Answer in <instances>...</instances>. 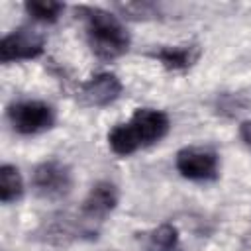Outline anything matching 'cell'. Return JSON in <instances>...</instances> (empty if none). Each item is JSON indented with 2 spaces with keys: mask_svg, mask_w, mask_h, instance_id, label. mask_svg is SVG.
Returning <instances> with one entry per match:
<instances>
[{
  "mask_svg": "<svg viewBox=\"0 0 251 251\" xmlns=\"http://www.w3.org/2000/svg\"><path fill=\"white\" fill-rule=\"evenodd\" d=\"M84 24V35L90 51L102 61L120 59L131 45L129 31L122 24L118 16L104 8L96 6H80L76 8Z\"/></svg>",
  "mask_w": 251,
  "mask_h": 251,
  "instance_id": "obj_1",
  "label": "cell"
},
{
  "mask_svg": "<svg viewBox=\"0 0 251 251\" xmlns=\"http://www.w3.org/2000/svg\"><path fill=\"white\" fill-rule=\"evenodd\" d=\"M6 118L16 133L27 137L49 131L57 122L55 108L35 98H24L12 102L6 110Z\"/></svg>",
  "mask_w": 251,
  "mask_h": 251,
  "instance_id": "obj_2",
  "label": "cell"
},
{
  "mask_svg": "<svg viewBox=\"0 0 251 251\" xmlns=\"http://www.w3.org/2000/svg\"><path fill=\"white\" fill-rule=\"evenodd\" d=\"M175 167L186 180L212 182L220 176V155L204 145H188L176 153Z\"/></svg>",
  "mask_w": 251,
  "mask_h": 251,
  "instance_id": "obj_3",
  "label": "cell"
},
{
  "mask_svg": "<svg viewBox=\"0 0 251 251\" xmlns=\"http://www.w3.org/2000/svg\"><path fill=\"white\" fill-rule=\"evenodd\" d=\"M33 192L43 200H63L73 188V173L69 165L59 159H47L39 163L31 173Z\"/></svg>",
  "mask_w": 251,
  "mask_h": 251,
  "instance_id": "obj_4",
  "label": "cell"
},
{
  "mask_svg": "<svg viewBox=\"0 0 251 251\" xmlns=\"http://www.w3.org/2000/svg\"><path fill=\"white\" fill-rule=\"evenodd\" d=\"M45 51V35L29 25H22L6 33L0 41V61L4 65L31 61Z\"/></svg>",
  "mask_w": 251,
  "mask_h": 251,
  "instance_id": "obj_5",
  "label": "cell"
},
{
  "mask_svg": "<svg viewBox=\"0 0 251 251\" xmlns=\"http://www.w3.org/2000/svg\"><path fill=\"white\" fill-rule=\"evenodd\" d=\"M126 124H127L139 149L159 143L161 139L167 137V133L171 129L169 116L157 108H135L131 118Z\"/></svg>",
  "mask_w": 251,
  "mask_h": 251,
  "instance_id": "obj_6",
  "label": "cell"
},
{
  "mask_svg": "<svg viewBox=\"0 0 251 251\" xmlns=\"http://www.w3.org/2000/svg\"><path fill=\"white\" fill-rule=\"evenodd\" d=\"M124 84L114 73H96L78 84V100L88 108H106L122 96Z\"/></svg>",
  "mask_w": 251,
  "mask_h": 251,
  "instance_id": "obj_7",
  "label": "cell"
},
{
  "mask_svg": "<svg viewBox=\"0 0 251 251\" xmlns=\"http://www.w3.org/2000/svg\"><path fill=\"white\" fill-rule=\"evenodd\" d=\"M118 202H120L118 186L110 180H98L84 196L80 206V216L84 222H100L116 210Z\"/></svg>",
  "mask_w": 251,
  "mask_h": 251,
  "instance_id": "obj_8",
  "label": "cell"
},
{
  "mask_svg": "<svg viewBox=\"0 0 251 251\" xmlns=\"http://www.w3.org/2000/svg\"><path fill=\"white\" fill-rule=\"evenodd\" d=\"M153 59L161 63L167 71H186L190 69L198 57H200V47L196 43H182V45H163L151 53Z\"/></svg>",
  "mask_w": 251,
  "mask_h": 251,
  "instance_id": "obj_9",
  "label": "cell"
},
{
  "mask_svg": "<svg viewBox=\"0 0 251 251\" xmlns=\"http://www.w3.org/2000/svg\"><path fill=\"white\" fill-rule=\"evenodd\" d=\"M141 243L145 251H178L180 233L173 224H161L149 231L141 233Z\"/></svg>",
  "mask_w": 251,
  "mask_h": 251,
  "instance_id": "obj_10",
  "label": "cell"
},
{
  "mask_svg": "<svg viewBox=\"0 0 251 251\" xmlns=\"http://www.w3.org/2000/svg\"><path fill=\"white\" fill-rule=\"evenodd\" d=\"M25 184L24 176L14 165H2L0 167V200L2 204H14L24 198Z\"/></svg>",
  "mask_w": 251,
  "mask_h": 251,
  "instance_id": "obj_11",
  "label": "cell"
},
{
  "mask_svg": "<svg viewBox=\"0 0 251 251\" xmlns=\"http://www.w3.org/2000/svg\"><path fill=\"white\" fill-rule=\"evenodd\" d=\"M24 10L35 22L55 24L65 12V4L57 0H27L24 4Z\"/></svg>",
  "mask_w": 251,
  "mask_h": 251,
  "instance_id": "obj_12",
  "label": "cell"
},
{
  "mask_svg": "<svg viewBox=\"0 0 251 251\" xmlns=\"http://www.w3.org/2000/svg\"><path fill=\"white\" fill-rule=\"evenodd\" d=\"M108 147L118 157H129V155L139 151V147H137V143H135V139H133V135H131V131H129L126 122L116 124L108 131Z\"/></svg>",
  "mask_w": 251,
  "mask_h": 251,
  "instance_id": "obj_13",
  "label": "cell"
},
{
  "mask_svg": "<svg viewBox=\"0 0 251 251\" xmlns=\"http://www.w3.org/2000/svg\"><path fill=\"white\" fill-rule=\"evenodd\" d=\"M118 10L122 16H129V18H149L159 12L157 6L151 2H126V4H118Z\"/></svg>",
  "mask_w": 251,
  "mask_h": 251,
  "instance_id": "obj_14",
  "label": "cell"
},
{
  "mask_svg": "<svg viewBox=\"0 0 251 251\" xmlns=\"http://www.w3.org/2000/svg\"><path fill=\"white\" fill-rule=\"evenodd\" d=\"M239 137L243 139V143L251 149V118L245 120L241 126H239Z\"/></svg>",
  "mask_w": 251,
  "mask_h": 251,
  "instance_id": "obj_15",
  "label": "cell"
}]
</instances>
